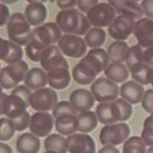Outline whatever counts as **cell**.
Listing matches in <instances>:
<instances>
[{"instance_id": "cell-1", "label": "cell", "mask_w": 153, "mask_h": 153, "mask_svg": "<svg viewBox=\"0 0 153 153\" xmlns=\"http://www.w3.org/2000/svg\"><path fill=\"white\" fill-rule=\"evenodd\" d=\"M7 29L10 40L19 46H27L32 37L33 30L30 23L25 15L20 12H15L11 15Z\"/></svg>"}, {"instance_id": "cell-2", "label": "cell", "mask_w": 153, "mask_h": 153, "mask_svg": "<svg viewBox=\"0 0 153 153\" xmlns=\"http://www.w3.org/2000/svg\"><path fill=\"white\" fill-rule=\"evenodd\" d=\"M29 71L27 63L22 60L15 64L7 65L2 68L0 83L1 88L14 89L18 84L25 79V77Z\"/></svg>"}, {"instance_id": "cell-3", "label": "cell", "mask_w": 153, "mask_h": 153, "mask_svg": "<svg viewBox=\"0 0 153 153\" xmlns=\"http://www.w3.org/2000/svg\"><path fill=\"white\" fill-rule=\"evenodd\" d=\"M130 134L129 126L123 122L105 125L100 133V141L103 146H117L124 143Z\"/></svg>"}, {"instance_id": "cell-4", "label": "cell", "mask_w": 153, "mask_h": 153, "mask_svg": "<svg viewBox=\"0 0 153 153\" xmlns=\"http://www.w3.org/2000/svg\"><path fill=\"white\" fill-rule=\"evenodd\" d=\"M91 92L100 103H111L117 100L120 94V88L106 77L96 79L91 86Z\"/></svg>"}, {"instance_id": "cell-5", "label": "cell", "mask_w": 153, "mask_h": 153, "mask_svg": "<svg viewBox=\"0 0 153 153\" xmlns=\"http://www.w3.org/2000/svg\"><path fill=\"white\" fill-rule=\"evenodd\" d=\"M86 16L95 27H106L116 19V11L108 3H99L87 13Z\"/></svg>"}, {"instance_id": "cell-6", "label": "cell", "mask_w": 153, "mask_h": 153, "mask_svg": "<svg viewBox=\"0 0 153 153\" xmlns=\"http://www.w3.org/2000/svg\"><path fill=\"white\" fill-rule=\"evenodd\" d=\"M58 103V95L51 88L35 91L30 97V106L37 111L48 112V111H53Z\"/></svg>"}, {"instance_id": "cell-7", "label": "cell", "mask_w": 153, "mask_h": 153, "mask_svg": "<svg viewBox=\"0 0 153 153\" xmlns=\"http://www.w3.org/2000/svg\"><path fill=\"white\" fill-rule=\"evenodd\" d=\"M59 48L68 57L79 59L83 57L87 51V43L80 36L75 35H65L58 42Z\"/></svg>"}, {"instance_id": "cell-8", "label": "cell", "mask_w": 153, "mask_h": 153, "mask_svg": "<svg viewBox=\"0 0 153 153\" xmlns=\"http://www.w3.org/2000/svg\"><path fill=\"white\" fill-rule=\"evenodd\" d=\"M23 99L16 95H7L2 91L0 102V113L5 115L10 120H15L23 115L29 107Z\"/></svg>"}, {"instance_id": "cell-9", "label": "cell", "mask_w": 153, "mask_h": 153, "mask_svg": "<svg viewBox=\"0 0 153 153\" xmlns=\"http://www.w3.org/2000/svg\"><path fill=\"white\" fill-rule=\"evenodd\" d=\"M135 24V19L124 15H118L108 27V33L115 40H126L133 33Z\"/></svg>"}, {"instance_id": "cell-10", "label": "cell", "mask_w": 153, "mask_h": 153, "mask_svg": "<svg viewBox=\"0 0 153 153\" xmlns=\"http://www.w3.org/2000/svg\"><path fill=\"white\" fill-rule=\"evenodd\" d=\"M81 12L77 9L61 10L55 18V23L68 35H75L80 25Z\"/></svg>"}, {"instance_id": "cell-11", "label": "cell", "mask_w": 153, "mask_h": 153, "mask_svg": "<svg viewBox=\"0 0 153 153\" xmlns=\"http://www.w3.org/2000/svg\"><path fill=\"white\" fill-rule=\"evenodd\" d=\"M55 120L52 115L48 112L37 111L30 117L29 129L38 137L48 136L53 129Z\"/></svg>"}, {"instance_id": "cell-12", "label": "cell", "mask_w": 153, "mask_h": 153, "mask_svg": "<svg viewBox=\"0 0 153 153\" xmlns=\"http://www.w3.org/2000/svg\"><path fill=\"white\" fill-rule=\"evenodd\" d=\"M40 64L43 70L49 71L58 68H65L69 69V65L63 52L58 46L48 47L42 54Z\"/></svg>"}, {"instance_id": "cell-13", "label": "cell", "mask_w": 153, "mask_h": 153, "mask_svg": "<svg viewBox=\"0 0 153 153\" xmlns=\"http://www.w3.org/2000/svg\"><path fill=\"white\" fill-rule=\"evenodd\" d=\"M32 35L48 48L58 43L62 37V30L56 23L49 22L35 28Z\"/></svg>"}, {"instance_id": "cell-14", "label": "cell", "mask_w": 153, "mask_h": 153, "mask_svg": "<svg viewBox=\"0 0 153 153\" xmlns=\"http://www.w3.org/2000/svg\"><path fill=\"white\" fill-rule=\"evenodd\" d=\"M67 148L70 153H87L95 152L94 139L86 133H75L66 139Z\"/></svg>"}, {"instance_id": "cell-15", "label": "cell", "mask_w": 153, "mask_h": 153, "mask_svg": "<svg viewBox=\"0 0 153 153\" xmlns=\"http://www.w3.org/2000/svg\"><path fill=\"white\" fill-rule=\"evenodd\" d=\"M133 34L142 48L153 46V19L142 18L136 22Z\"/></svg>"}, {"instance_id": "cell-16", "label": "cell", "mask_w": 153, "mask_h": 153, "mask_svg": "<svg viewBox=\"0 0 153 153\" xmlns=\"http://www.w3.org/2000/svg\"><path fill=\"white\" fill-rule=\"evenodd\" d=\"M108 3L113 7L119 15H124L133 19H140L143 15L140 3L137 1L110 0Z\"/></svg>"}, {"instance_id": "cell-17", "label": "cell", "mask_w": 153, "mask_h": 153, "mask_svg": "<svg viewBox=\"0 0 153 153\" xmlns=\"http://www.w3.org/2000/svg\"><path fill=\"white\" fill-rule=\"evenodd\" d=\"M0 56L1 60L8 65L15 64L22 61L23 56V49L19 45L3 38L0 39Z\"/></svg>"}, {"instance_id": "cell-18", "label": "cell", "mask_w": 153, "mask_h": 153, "mask_svg": "<svg viewBox=\"0 0 153 153\" xmlns=\"http://www.w3.org/2000/svg\"><path fill=\"white\" fill-rule=\"evenodd\" d=\"M70 103L78 112L83 113L90 111L95 104V98L87 89L79 88L71 93Z\"/></svg>"}, {"instance_id": "cell-19", "label": "cell", "mask_w": 153, "mask_h": 153, "mask_svg": "<svg viewBox=\"0 0 153 153\" xmlns=\"http://www.w3.org/2000/svg\"><path fill=\"white\" fill-rule=\"evenodd\" d=\"M28 3L25 8L26 19L30 25L39 27L47 19V7L41 1H28Z\"/></svg>"}, {"instance_id": "cell-20", "label": "cell", "mask_w": 153, "mask_h": 153, "mask_svg": "<svg viewBox=\"0 0 153 153\" xmlns=\"http://www.w3.org/2000/svg\"><path fill=\"white\" fill-rule=\"evenodd\" d=\"M82 59L89 63L94 68L97 75L104 71L109 66L110 62L108 52L103 48L91 49Z\"/></svg>"}, {"instance_id": "cell-21", "label": "cell", "mask_w": 153, "mask_h": 153, "mask_svg": "<svg viewBox=\"0 0 153 153\" xmlns=\"http://www.w3.org/2000/svg\"><path fill=\"white\" fill-rule=\"evenodd\" d=\"M144 92L145 91L143 86L133 80L126 82L120 88L121 98L131 104L140 103Z\"/></svg>"}, {"instance_id": "cell-22", "label": "cell", "mask_w": 153, "mask_h": 153, "mask_svg": "<svg viewBox=\"0 0 153 153\" xmlns=\"http://www.w3.org/2000/svg\"><path fill=\"white\" fill-rule=\"evenodd\" d=\"M97 73L94 68L87 63L86 61L81 59L72 70V76L74 80L81 85H88L94 83Z\"/></svg>"}, {"instance_id": "cell-23", "label": "cell", "mask_w": 153, "mask_h": 153, "mask_svg": "<svg viewBox=\"0 0 153 153\" xmlns=\"http://www.w3.org/2000/svg\"><path fill=\"white\" fill-rule=\"evenodd\" d=\"M48 84L51 88L63 90L68 88L71 83V75L69 69L58 68L48 71Z\"/></svg>"}, {"instance_id": "cell-24", "label": "cell", "mask_w": 153, "mask_h": 153, "mask_svg": "<svg viewBox=\"0 0 153 153\" xmlns=\"http://www.w3.org/2000/svg\"><path fill=\"white\" fill-rule=\"evenodd\" d=\"M40 148V140L33 133H23L16 141V149L19 153H39Z\"/></svg>"}, {"instance_id": "cell-25", "label": "cell", "mask_w": 153, "mask_h": 153, "mask_svg": "<svg viewBox=\"0 0 153 153\" xmlns=\"http://www.w3.org/2000/svg\"><path fill=\"white\" fill-rule=\"evenodd\" d=\"M55 130L63 136L75 134L79 128L77 116L71 114L59 116L55 120Z\"/></svg>"}, {"instance_id": "cell-26", "label": "cell", "mask_w": 153, "mask_h": 153, "mask_svg": "<svg viewBox=\"0 0 153 153\" xmlns=\"http://www.w3.org/2000/svg\"><path fill=\"white\" fill-rule=\"evenodd\" d=\"M48 83V73L39 68H32L25 77L24 83L31 90L37 91L44 88Z\"/></svg>"}, {"instance_id": "cell-27", "label": "cell", "mask_w": 153, "mask_h": 153, "mask_svg": "<svg viewBox=\"0 0 153 153\" xmlns=\"http://www.w3.org/2000/svg\"><path fill=\"white\" fill-rule=\"evenodd\" d=\"M110 107L113 118L116 120V122L120 121L121 123H123V121L129 120L132 115L131 104L122 98L111 102Z\"/></svg>"}, {"instance_id": "cell-28", "label": "cell", "mask_w": 153, "mask_h": 153, "mask_svg": "<svg viewBox=\"0 0 153 153\" xmlns=\"http://www.w3.org/2000/svg\"><path fill=\"white\" fill-rule=\"evenodd\" d=\"M129 72L128 67L123 63H111L104 71V75L114 83H121L128 79Z\"/></svg>"}, {"instance_id": "cell-29", "label": "cell", "mask_w": 153, "mask_h": 153, "mask_svg": "<svg viewBox=\"0 0 153 153\" xmlns=\"http://www.w3.org/2000/svg\"><path fill=\"white\" fill-rule=\"evenodd\" d=\"M129 46L124 41H115L108 46L107 52L112 63H123L129 50Z\"/></svg>"}, {"instance_id": "cell-30", "label": "cell", "mask_w": 153, "mask_h": 153, "mask_svg": "<svg viewBox=\"0 0 153 153\" xmlns=\"http://www.w3.org/2000/svg\"><path fill=\"white\" fill-rule=\"evenodd\" d=\"M79 128L78 131L81 133H88L95 130L98 125V118L94 111H88L80 113L77 116Z\"/></svg>"}, {"instance_id": "cell-31", "label": "cell", "mask_w": 153, "mask_h": 153, "mask_svg": "<svg viewBox=\"0 0 153 153\" xmlns=\"http://www.w3.org/2000/svg\"><path fill=\"white\" fill-rule=\"evenodd\" d=\"M125 63L130 73L140 68L143 64V48L138 44L131 47L126 55Z\"/></svg>"}, {"instance_id": "cell-32", "label": "cell", "mask_w": 153, "mask_h": 153, "mask_svg": "<svg viewBox=\"0 0 153 153\" xmlns=\"http://www.w3.org/2000/svg\"><path fill=\"white\" fill-rule=\"evenodd\" d=\"M47 48L48 47H46L43 43H41L38 39L32 35L30 42L26 46V55L30 60L38 63L40 62L42 54Z\"/></svg>"}, {"instance_id": "cell-33", "label": "cell", "mask_w": 153, "mask_h": 153, "mask_svg": "<svg viewBox=\"0 0 153 153\" xmlns=\"http://www.w3.org/2000/svg\"><path fill=\"white\" fill-rule=\"evenodd\" d=\"M44 148L46 151H55L58 153H67L66 139L59 134H51L44 140Z\"/></svg>"}, {"instance_id": "cell-34", "label": "cell", "mask_w": 153, "mask_h": 153, "mask_svg": "<svg viewBox=\"0 0 153 153\" xmlns=\"http://www.w3.org/2000/svg\"><path fill=\"white\" fill-rule=\"evenodd\" d=\"M105 30L100 27H94L91 29L85 35L87 46L91 48H99L103 45L106 40Z\"/></svg>"}, {"instance_id": "cell-35", "label": "cell", "mask_w": 153, "mask_h": 153, "mask_svg": "<svg viewBox=\"0 0 153 153\" xmlns=\"http://www.w3.org/2000/svg\"><path fill=\"white\" fill-rule=\"evenodd\" d=\"M131 75L134 81H136L140 84L148 85L152 83V80L153 68L143 63L136 70L131 72Z\"/></svg>"}, {"instance_id": "cell-36", "label": "cell", "mask_w": 153, "mask_h": 153, "mask_svg": "<svg viewBox=\"0 0 153 153\" xmlns=\"http://www.w3.org/2000/svg\"><path fill=\"white\" fill-rule=\"evenodd\" d=\"M147 145L140 136H131L124 142L123 153H147Z\"/></svg>"}, {"instance_id": "cell-37", "label": "cell", "mask_w": 153, "mask_h": 153, "mask_svg": "<svg viewBox=\"0 0 153 153\" xmlns=\"http://www.w3.org/2000/svg\"><path fill=\"white\" fill-rule=\"evenodd\" d=\"M95 114L97 116L98 120L102 124L109 125L116 123V121L113 118L112 114L111 111L110 103H100L96 107Z\"/></svg>"}, {"instance_id": "cell-38", "label": "cell", "mask_w": 153, "mask_h": 153, "mask_svg": "<svg viewBox=\"0 0 153 153\" xmlns=\"http://www.w3.org/2000/svg\"><path fill=\"white\" fill-rule=\"evenodd\" d=\"M15 128L12 121L8 118H1L0 120V140L1 141L10 140L15 136Z\"/></svg>"}, {"instance_id": "cell-39", "label": "cell", "mask_w": 153, "mask_h": 153, "mask_svg": "<svg viewBox=\"0 0 153 153\" xmlns=\"http://www.w3.org/2000/svg\"><path fill=\"white\" fill-rule=\"evenodd\" d=\"M141 139L147 146H153V115L145 119L143 131L141 132Z\"/></svg>"}, {"instance_id": "cell-40", "label": "cell", "mask_w": 153, "mask_h": 153, "mask_svg": "<svg viewBox=\"0 0 153 153\" xmlns=\"http://www.w3.org/2000/svg\"><path fill=\"white\" fill-rule=\"evenodd\" d=\"M77 112L78 111L75 110L74 107L71 105L70 101L64 100L59 102L58 104L55 108V109L52 111V116L55 119L59 116L66 115V114H71V115L76 116Z\"/></svg>"}, {"instance_id": "cell-41", "label": "cell", "mask_w": 153, "mask_h": 153, "mask_svg": "<svg viewBox=\"0 0 153 153\" xmlns=\"http://www.w3.org/2000/svg\"><path fill=\"white\" fill-rule=\"evenodd\" d=\"M30 117L31 116H30L29 112L26 111L23 115L19 116L18 118L15 119V120H10L12 121L13 124H14L15 131H23L26 130L29 127V125H30Z\"/></svg>"}, {"instance_id": "cell-42", "label": "cell", "mask_w": 153, "mask_h": 153, "mask_svg": "<svg viewBox=\"0 0 153 153\" xmlns=\"http://www.w3.org/2000/svg\"><path fill=\"white\" fill-rule=\"evenodd\" d=\"M10 94L16 95L22 98L26 103L30 105V97L31 95V91L29 88H27L26 85H19L16 88H14Z\"/></svg>"}, {"instance_id": "cell-43", "label": "cell", "mask_w": 153, "mask_h": 153, "mask_svg": "<svg viewBox=\"0 0 153 153\" xmlns=\"http://www.w3.org/2000/svg\"><path fill=\"white\" fill-rule=\"evenodd\" d=\"M141 105L143 110L148 113L152 114L153 112V89H148L144 92Z\"/></svg>"}, {"instance_id": "cell-44", "label": "cell", "mask_w": 153, "mask_h": 153, "mask_svg": "<svg viewBox=\"0 0 153 153\" xmlns=\"http://www.w3.org/2000/svg\"><path fill=\"white\" fill-rule=\"evenodd\" d=\"M91 24L90 23L89 20L86 15H83V13L81 12L80 15V25L79 27L78 30L75 33V35L81 36V35H86V34L91 30Z\"/></svg>"}, {"instance_id": "cell-45", "label": "cell", "mask_w": 153, "mask_h": 153, "mask_svg": "<svg viewBox=\"0 0 153 153\" xmlns=\"http://www.w3.org/2000/svg\"><path fill=\"white\" fill-rule=\"evenodd\" d=\"M10 10L7 5L1 2L0 3V26L3 27L7 24L10 19Z\"/></svg>"}, {"instance_id": "cell-46", "label": "cell", "mask_w": 153, "mask_h": 153, "mask_svg": "<svg viewBox=\"0 0 153 153\" xmlns=\"http://www.w3.org/2000/svg\"><path fill=\"white\" fill-rule=\"evenodd\" d=\"M100 3L97 0H89V1H78L77 3V7L79 10H81L82 13H87L89 10L95 7V5H97Z\"/></svg>"}, {"instance_id": "cell-47", "label": "cell", "mask_w": 153, "mask_h": 153, "mask_svg": "<svg viewBox=\"0 0 153 153\" xmlns=\"http://www.w3.org/2000/svg\"><path fill=\"white\" fill-rule=\"evenodd\" d=\"M143 15L153 19V1H142L140 3Z\"/></svg>"}, {"instance_id": "cell-48", "label": "cell", "mask_w": 153, "mask_h": 153, "mask_svg": "<svg viewBox=\"0 0 153 153\" xmlns=\"http://www.w3.org/2000/svg\"><path fill=\"white\" fill-rule=\"evenodd\" d=\"M143 62L153 68V46L148 48H143Z\"/></svg>"}, {"instance_id": "cell-49", "label": "cell", "mask_w": 153, "mask_h": 153, "mask_svg": "<svg viewBox=\"0 0 153 153\" xmlns=\"http://www.w3.org/2000/svg\"><path fill=\"white\" fill-rule=\"evenodd\" d=\"M56 3L59 6V7L62 9V10H65L73 9V7H75V6L77 5L78 1H74V0H58L56 2Z\"/></svg>"}, {"instance_id": "cell-50", "label": "cell", "mask_w": 153, "mask_h": 153, "mask_svg": "<svg viewBox=\"0 0 153 153\" xmlns=\"http://www.w3.org/2000/svg\"><path fill=\"white\" fill-rule=\"evenodd\" d=\"M98 153H120V152L116 146L106 145L102 147L99 150Z\"/></svg>"}, {"instance_id": "cell-51", "label": "cell", "mask_w": 153, "mask_h": 153, "mask_svg": "<svg viewBox=\"0 0 153 153\" xmlns=\"http://www.w3.org/2000/svg\"><path fill=\"white\" fill-rule=\"evenodd\" d=\"M0 151H1V153H13L12 148L10 145L3 142L0 144Z\"/></svg>"}, {"instance_id": "cell-52", "label": "cell", "mask_w": 153, "mask_h": 153, "mask_svg": "<svg viewBox=\"0 0 153 153\" xmlns=\"http://www.w3.org/2000/svg\"><path fill=\"white\" fill-rule=\"evenodd\" d=\"M147 153H153V146L152 147H150V148L148 149V152Z\"/></svg>"}, {"instance_id": "cell-53", "label": "cell", "mask_w": 153, "mask_h": 153, "mask_svg": "<svg viewBox=\"0 0 153 153\" xmlns=\"http://www.w3.org/2000/svg\"><path fill=\"white\" fill-rule=\"evenodd\" d=\"M44 153H58V152H55V151H46Z\"/></svg>"}, {"instance_id": "cell-54", "label": "cell", "mask_w": 153, "mask_h": 153, "mask_svg": "<svg viewBox=\"0 0 153 153\" xmlns=\"http://www.w3.org/2000/svg\"><path fill=\"white\" fill-rule=\"evenodd\" d=\"M151 84H152V86L153 87V77H152V83H151Z\"/></svg>"}, {"instance_id": "cell-55", "label": "cell", "mask_w": 153, "mask_h": 153, "mask_svg": "<svg viewBox=\"0 0 153 153\" xmlns=\"http://www.w3.org/2000/svg\"><path fill=\"white\" fill-rule=\"evenodd\" d=\"M87 153H95V152H88Z\"/></svg>"}, {"instance_id": "cell-56", "label": "cell", "mask_w": 153, "mask_h": 153, "mask_svg": "<svg viewBox=\"0 0 153 153\" xmlns=\"http://www.w3.org/2000/svg\"><path fill=\"white\" fill-rule=\"evenodd\" d=\"M151 115H153V112H152V114H151Z\"/></svg>"}]
</instances>
